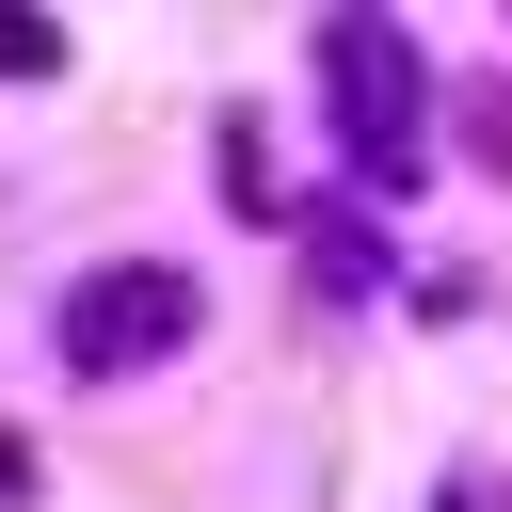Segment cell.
<instances>
[{
  "instance_id": "1",
  "label": "cell",
  "mask_w": 512,
  "mask_h": 512,
  "mask_svg": "<svg viewBox=\"0 0 512 512\" xmlns=\"http://www.w3.org/2000/svg\"><path fill=\"white\" fill-rule=\"evenodd\" d=\"M320 96H336V144H352V176L368 192H416V160H432V80H416V32L400 16H320Z\"/></svg>"
},
{
  "instance_id": "2",
  "label": "cell",
  "mask_w": 512,
  "mask_h": 512,
  "mask_svg": "<svg viewBox=\"0 0 512 512\" xmlns=\"http://www.w3.org/2000/svg\"><path fill=\"white\" fill-rule=\"evenodd\" d=\"M192 320H208V304H192L176 256H112V272L64 288V368H96V384H112V368H160V352H192Z\"/></svg>"
},
{
  "instance_id": "3",
  "label": "cell",
  "mask_w": 512,
  "mask_h": 512,
  "mask_svg": "<svg viewBox=\"0 0 512 512\" xmlns=\"http://www.w3.org/2000/svg\"><path fill=\"white\" fill-rule=\"evenodd\" d=\"M0 80H64V32L48 16H0Z\"/></svg>"
},
{
  "instance_id": "4",
  "label": "cell",
  "mask_w": 512,
  "mask_h": 512,
  "mask_svg": "<svg viewBox=\"0 0 512 512\" xmlns=\"http://www.w3.org/2000/svg\"><path fill=\"white\" fill-rule=\"evenodd\" d=\"M464 128H480V160H496V176H512V96H480V112H464Z\"/></svg>"
},
{
  "instance_id": "5",
  "label": "cell",
  "mask_w": 512,
  "mask_h": 512,
  "mask_svg": "<svg viewBox=\"0 0 512 512\" xmlns=\"http://www.w3.org/2000/svg\"><path fill=\"white\" fill-rule=\"evenodd\" d=\"M432 512H512V496H496V480H448V496H432Z\"/></svg>"
}]
</instances>
